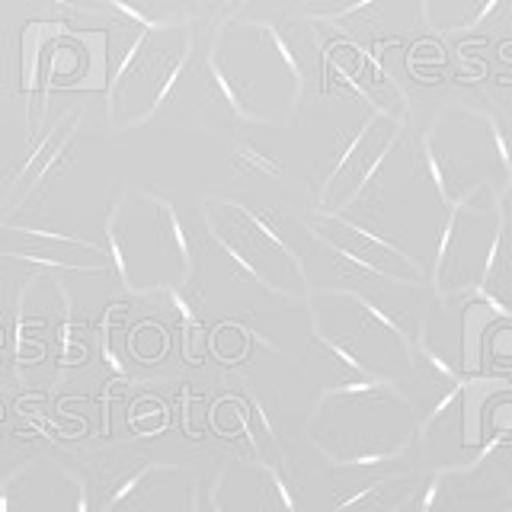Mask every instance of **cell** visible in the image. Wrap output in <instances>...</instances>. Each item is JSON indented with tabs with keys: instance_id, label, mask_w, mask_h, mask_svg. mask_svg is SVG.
Masks as SVG:
<instances>
[{
	"instance_id": "cell-1",
	"label": "cell",
	"mask_w": 512,
	"mask_h": 512,
	"mask_svg": "<svg viewBox=\"0 0 512 512\" xmlns=\"http://www.w3.org/2000/svg\"><path fill=\"white\" fill-rule=\"evenodd\" d=\"M205 68L234 116L250 125H288L308 84L295 42L260 20L218 23Z\"/></svg>"
},
{
	"instance_id": "cell-2",
	"label": "cell",
	"mask_w": 512,
	"mask_h": 512,
	"mask_svg": "<svg viewBox=\"0 0 512 512\" xmlns=\"http://www.w3.org/2000/svg\"><path fill=\"white\" fill-rule=\"evenodd\" d=\"M416 410L397 381L359 378L317 397L308 436L330 464L397 461L416 439Z\"/></svg>"
},
{
	"instance_id": "cell-3",
	"label": "cell",
	"mask_w": 512,
	"mask_h": 512,
	"mask_svg": "<svg viewBox=\"0 0 512 512\" xmlns=\"http://www.w3.org/2000/svg\"><path fill=\"white\" fill-rule=\"evenodd\" d=\"M311 320L314 336L330 356L356 378L400 381L413 372V343L397 314L378 308V301L356 288H314Z\"/></svg>"
},
{
	"instance_id": "cell-4",
	"label": "cell",
	"mask_w": 512,
	"mask_h": 512,
	"mask_svg": "<svg viewBox=\"0 0 512 512\" xmlns=\"http://www.w3.org/2000/svg\"><path fill=\"white\" fill-rule=\"evenodd\" d=\"M423 157L445 205L480 192L506 196L512 183V154L500 125L468 103H452L436 112L423 135Z\"/></svg>"
},
{
	"instance_id": "cell-5",
	"label": "cell",
	"mask_w": 512,
	"mask_h": 512,
	"mask_svg": "<svg viewBox=\"0 0 512 512\" xmlns=\"http://www.w3.org/2000/svg\"><path fill=\"white\" fill-rule=\"evenodd\" d=\"M192 20L135 26L106 80V119L116 132L141 128L167 103L192 58Z\"/></svg>"
},
{
	"instance_id": "cell-6",
	"label": "cell",
	"mask_w": 512,
	"mask_h": 512,
	"mask_svg": "<svg viewBox=\"0 0 512 512\" xmlns=\"http://www.w3.org/2000/svg\"><path fill=\"white\" fill-rule=\"evenodd\" d=\"M138 192L144 202L141 208H144V228L148 231H141V218L125 221L122 208L116 202L106 218V244H109L106 253L125 292L167 295V285H164V276L157 272V263L164 272L170 263L180 272L183 285H189L192 276H196V256H192L189 234L173 202L160 199L151 189H138ZM170 288H176L173 279H170Z\"/></svg>"
},
{
	"instance_id": "cell-7",
	"label": "cell",
	"mask_w": 512,
	"mask_h": 512,
	"mask_svg": "<svg viewBox=\"0 0 512 512\" xmlns=\"http://www.w3.org/2000/svg\"><path fill=\"white\" fill-rule=\"evenodd\" d=\"M205 228L215 244L247 272L253 282H260L269 295L298 298L308 295V272L292 244L279 234V228L266 215L253 212L244 202L234 199H205Z\"/></svg>"
},
{
	"instance_id": "cell-8",
	"label": "cell",
	"mask_w": 512,
	"mask_h": 512,
	"mask_svg": "<svg viewBox=\"0 0 512 512\" xmlns=\"http://www.w3.org/2000/svg\"><path fill=\"white\" fill-rule=\"evenodd\" d=\"M503 221V196L493 192L445 205L436 269H432L439 298L480 292L493 279L503 244Z\"/></svg>"
},
{
	"instance_id": "cell-9",
	"label": "cell",
	"mask_w": 512,
	"mask_h": 512,
	"mask_svg": "<svg viewBox=\"0 0 512 512\" xmlns=\"http://www.w3.org/2000/svg\"><path fill=\"white\" fill-rule=\"evenodd\" d=\"M0 256L42 269L84 272V276H103V272H109V263H103L109 260L106 247L77 234L20 228V224H0Z\"/></svg>"
},
{
	"instance_id": "cell-10",
	"label": "cell",
	"mask_w": 512,
	"mask_h": 512,
	"mask_svg": "<svg viewBox=\"0 0 512 512\" xmlns=\"http://www.w3.org/2000/svg\"><path fill=\"white\" fill-rule=\"evenodd\" d=\"M80 125H84V109L77 106L68 112V116H61L52 128H48V132L42 135V141L36 144V151H29L23 157L20 170H16L13 180L7 183V192H4L7 208H23L32 199V192L48 180V173L55 170L58 160L71 151Z\"/></svg>"
},
{
	"instance_id": "cell-11",
	"label": "cell",
	"mask_w": 512,
	"mask_h": 512,
	"mask_svg": "<svg viewBox=\"0 0 512 512\" xmlns=\"http://www.w3.org/2000/svg\"><path fill=\"white\" fill-rule=\"evenodd\" d=\"M503 4L506 0H420V20L436 32H471Z\"/></svg>"
},
{
	"instance_id": "cell-12",
	"label": "cell",
	"mask_w": 512,
	"mask_h": 512,
	"mask_svg": "<svg viewBox=\"0 0 512 512\" xmlns=\"http://www.w3.org/2000/svg\"><path fill=\"white\" fill-rule=\"evenodd\" d=\"M106 7L119 10L135 26H167L192 20L202 0H106Z\"/></svg>"
},
{
	"instance_id": "cell-13",
	"label": "cell",
	"mask_w": 512,
	"mask_h": 512,
	"mask_svg": "<svg viewBox=\"0 0 512 512\" xmlns=\"http://www.w3.org/2000/svg\"><path fill=\"white\" fill-rule=\"evenodd\" d=\"M384 0H308V10L314 20L327 23H346L352 16H362L365 10L381 7Z\"/></svg>"
},
{
	"instance_id": "cell-14",
	"label": "cell",
	"mask_w": 512,
	"mask_h": 512,
	"mask_svg": "<svg viewBox=\"0 0 512 512\" xmlns=\"http://www.w3.org/2000/svg\"><path fill=\"white\" fill-rule=\"evenodd\" d=\"M234 164H240L244 170H253V173H272V176L282 173L276 160H269L260 151H253L250 144H234Z\"/></svg>"
},
{
	"instance_id": "cell-15",
	"label": "cell",
	"mask_w": 512,
	"mask_h": 512,
	"mask_svg": "<svg viewBox=\"0 0 512 512\" xmlns=\"http://www.w3.org/2000/svg\"><path fill=\"white\" fill-rule=\"evenodd\" d=\"M48 4H58L64 10H77V13H100L106 7V0H48Z\"/></svg>"
}]
</instances>
